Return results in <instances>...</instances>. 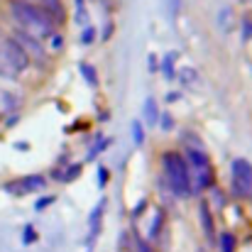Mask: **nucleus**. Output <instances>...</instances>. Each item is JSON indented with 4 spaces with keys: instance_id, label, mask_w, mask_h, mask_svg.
I'll use <instances>...</instances> for the list:
<instances>
[{
    "instance_id": "412c9836",
    "label": "nucleus",
    "mask_w": 252,
    "mask_h": 252,
    "mask_svg": "<svg viewBox=\"0 0 252 252\" xmlns=\"http://www.w3.org/2000/svg\"><path fill=\"white\" fill-rule=\"evenodd\" d=\"M93 39H95V30H93V27H86V30H84V37H81V42H84V44H91Z\"/></svg>"
},
{
    "instance_id": "f3484780",
    "label": "nucleus",
    "mask_w": 252,
    "mask_h": 252,
    "mask_svg": "<svg viewBox=\"0 0 252 252\" xmlns=\"http://www.w3.org/2000/svg\"><path fill=\"white\" fill-rule=\"evenodd\" d=\"M34 240H37L34 228H32V225H25V230H22V243H25V245H32Z\"/></svg>"
},
{
    "instance_id": "f8f14e48",
    "label": "nucleus",
    "mask_w": 252,
    "mask_h": 252,
    "mask_svg": "<svg viewBox=\"0 0 252 252\" xmlns=\"http://www.w3.org/2000/svg\"><path fill=\"white\" fill-rule=\"evenodd\" d=\"M218 245H220V252H235V235L233 233H220V240H218Z\"/></svg>"
},
{
    "instance_id": "2eb2a0df",
    "label": "nucleus",
    "mask_w": 252,
    "mask_h": 252,
    "mask_svg": "<svg viewBox=\"0 0 252 252\" xmlns=\"http://www.w3.org/2000/svg\"><path fill=\"white\" fill-rule=\"evenodd\" d=\"M132 140H135V145H142L145 142V125L140 120L132 123Z\"/></svg>"
},
{
    "instance_id": "b1692460",
    "label": "nucleus",
    "mask_w": 252,
    "mask_h": 252,
    "mask_svg": "<svg viewBox=\"0 0 252 252\" xmlns=\"http://www.w3.org/2000/svg\"><path fill=\"white\" fill-rule=\"evenodd\" d=\"M105 181H108V169L100 167L98 169V184H100V186H105Z\"/></svg>"
},
{
    "instance_id": "20e7f679",
    "label": "nucleus",
    "mask_w": 252,
    "mask_h": 252,
    "mask_svg": "<svg viewBox=\"0 0 252 252\" xmlns=\"http://www.w3.org/2000/svg\"><path fill=\"white\" fill-rule=\"evenodd\" d=\"M186 164H189V174H191V184H193V191H206L213 186V167H211V159L203 150L198 147H186V155H184Z\"/></svg>"
},
{
    "instance_id": "4be33fe9",
    "label": "nucleus",
    "mask_w": 252,
    "mask_h": 252,
    "mask_svg": "<svg viewBox=\"0 0 252 252\" xmlns=\"http://www.w3.org/2000/svg\"><path fill=\"white\" fill-rule=\"evenodd\" d=\"M135 252H152V250H150V245L142 238H135Z\"/></svg>"
},
{
    "instance_id": "aec40b11",
    "label": "nucleus",
    "mask_w": 252,
    "mask_h": 252,
    "mask_svg": "<svg viewBox=\"0 0 252 252\" xmlns=\"http://www.w3.org/2000/svg\"><path fill=\"white\" fill-rule=\"evenodd\" d=\"M52 203H54V196H44V198H39V201L34 203V208H37V211H44V208L52 206Z\"/></svg>"
},
{
    "instance_id": "39448f33",
    "label": "nucleus",
    "mask_w": 252,
    "mask_h": 252,
    "mask_svg": "<svg viewBox=\"0 0 252 252\" xmlns=\"http://www.w3.org/2000/svg\"><path fill=\"white\" fill-rule=\"evenodd\" d=\"M230 191L238 198H248L252 193V164L243 157L233 159L230 164Z\"/></svg>"
},
{
    "instance_id": "423d86ee",
    "label": "nucleus",
    "mask_w": 252,
    "mask_h": 252,
    "mask_svg": "<svg viewBox=\"0 0 252 252\" xmlns=\"http://www.w3.org/2000/svg\"><path fill=\"white\" fill-rule=\"evenodd\" d=\"M44 186H47V179L42 174H30V176H22L17 181L5 184V191L15 193V196H25V193H32V191H42Z\"/></svg>"
},
{
    "instance_id": "bb28decb",
    "label": "nucleus",
    "mask_w": 252,
    "mask_h": 252,
    "mask_svg": "<svg viewBox=\"0 0 252 252\" xmlns=\"http://www.w3.org/2000/svg\"><path fill=\"white\" fill-rule=\"evenodd\" d=\"M76 5H79V20H84V0H76Z\"/></svg>"
},
{
    "instance_id": "6e6552de",
    "label": "nucleus",
    "mask_w": 252,
    "mask_h": 252,
    "mask_svg": "<svg viewBox=\"0 0 252 252\" xmlns=\"http://www.w3.org/2000/svg\"><path fill=\"white\" fill-rule=\"evenodd\" d=\"M103 213H105V198L103 201H98V206L91 211V218H88V252L93 250V240L98 238V233H100V223H103Z\"/></svg>"
},
{
    "instance_id": "dca6fc26",
    "label": "nucleus",
    "mask_w": 252,
    "mask_h": 252,
    "mask_svg": "<svg viewBox=\"0 0 252 252\" xmlns=\"http://www.w3.org/2000/svg\"><path fill=\"white\" fill-rule=\"evenodd\" d=\"M108 145H110V140H108V137H103V140H98V145H95V147H93V150L88 152V159H93V157H98V155H100V152H103V150H105Z\"/></svg>"
},
{
    "instance_id": "4468645a",
    "label": "nucleus",
    "mask_w": 252,
    "mask_h": 252,
    "mask_svg": "<svg viewBox=\"0 0 252 252\" xmlns=\"http://www.w3.org/2000/svg\"><path fill=\"white\" fill-rule=\"evenodd\" d=\"M159 69H162V74H164L167 79H174V76H176V71H174V54H169L167 59L162 62V66H159Z\"/></svg>"
},
{
    "instance_id": "5701e85b",
    "label": "nucleus",
    "mask_w": 252,
    "mask_h": 252,
    "mask_svg": "<svg viewBox=\"0 0 252 252\" xmlns=\"http://www.w3.org/2000/svg\"><path fill=\"white\" fill-rule=\"evenodd\" d=\"M159 123H162V130H171L174 118H171V115H159Z\"/></svg>"
},
{
    "instance_id": "9b49d317",
    "label": "nucleus",
    "mask_w": 252,
    "mask_h": 252,
    "mask_svg": "<svg viewBox=\"0 0 252 252\" xmlns=\"http://www.w3.org/2000/svg\"><path fill=\"white\" fill-rule=\"evenodd\" d=\"M145 120L150 127H155L159 123V108H157V100L155 98H147L145 100Z\"/></svg>"
},
{
    "instance_id": "6ab92c4d",
    "label": "nucleus",
    "mask_w": 252,
    "mask_h": 252,
    "mask_svg": "<svg viewBox=\"0 0 252 252\" xmlns=\"http://www.w3.org/2000/svg\"><path fill=\"white\" fill-rule=\"evenodd\" d=\"M243 39L245 42L252 39V17H245V22H243Z\"/></svg>"
},
{
    "instance_id": "393cba45",
    "label": "nucleus",
    "mask_w": 252,
    "mask_h": 252,
    "mask_svg": "<svg viewBox=\"0 0 252 252\" xmlns=\"http://www.w3.org/2000/svg\"><path fill=\"white\" fill-rule=\"evenodd\" d=\"M147 64H150V71H157V69H159V66H157V59H155V57H150V62H147Z\"/></svg>"
},
{
    "instance_id": "0eeeda50",
    "label": "nucleus",
    "mask_w": 252,
    "mask_h": 252,
    "mask_svg": "<svg viewBox=\"0 0 252 252\" xmlns=\"http://www.w3.org/2000/svg\"><path fill=\"white\" fill-rule=\"evenodd\" d=\"M17 44H20V49L27 54V59H37V62H47V52H44V47L39 44V39H34V37H30L27 32H22V30H15L12 34H10Z\"/></svg>"
},
{
    "instance_id": "f03ea898",
    "label": "nucleus",
    "mask_w": 252,
    "mask_h": 252,
    "mask_svg": "<svg viewBox=\"0 0 252 252\" xmlns=\"http://www.w3.org/2000/svg\"><path fill=\"white\" fill-rule=\"evenodd\" d=\"M162 169L167 176V184L171 193L186 198L193 193V184H191V174H189V164L184 159V155L179 152H164L162 155Z\"/></svg>"
},
{
    "instance_id": "1a4fd4ad",
    "label": "nucleus",
    "mask_w": 252,
    "mask_h": 252,
    "mask_svg": "<svg viewBox=\"0 0 252 252\" xmlns=\"http://www.w3.org/2000/svg\"><path fill=\"white\" fill-rule=\"evenodd\" d=\"M34 5H37L39 10H44V12L52 17L54 25H62V22L66 20V10H64V2H62V0H34Z\"/></svg>"
},
{
    "instance_id": "9d476101",
    "label": "nucleus",
    "mask_w": 252,
    "mask_h": 252,
    "mask_svg": "<svg viewBox=\"0 0 252 252\" xmlns=\"http://www.w3.org/2000/svg\"><path fill=\"white\" fill-rule=\"evenodd\" d=\"M201 220H203V233H206L208 243L213 245V243H216V225H213V218H211L208 203H201Z\"/></svg>"
},
{
    "instance_id": "f257e3e1",
    "label": "nucleus",
    "mask_w": 252,
    "mask_h": 252,
    "mask_svg": "<svg viewBox=\"0 0 252 252\" xmlns=\"http://www.w3.org/2000/svg\"><path fill=\"white\" fill-rule=\"evenodd\" d=\"M7 7H10V15L17 22V27L22 32H27L30 37L47 39V37H54L57 34L54 32L57 25L52 22V17L44 10H39L34 2H30V0H10Z\"/></svg>"
},
{
    "instance_id": "a878e982",
    "label": "nucleus",
    "mask_w": 252,
    "mask_h": 252,
    "mask_svg": "<svg viewBox=\"0 0 252 252\" xmlns=\"http://www.w3.org/2000/svg\"><path fill=\"white\" fill-rule=\"evenodd\" d=\"M113 34V25H105V32H103V39H108Z\"/></svg>"
},
{
    "instance_id": "ddd939ff",
    "label": "nucleus",
    "mask_w": 252,
    "mask_h": 252,
    "mask_svg": "<svg viewBox=\"0 0 252 252\" xmlns=\"http://www.w3.org/2000/svg\"><path fill=\"white\" fill-rule=\"evenodd\" d=\"M79 69H81L84 79L88 81V84H91V88H98V74H95V69H93L91 64H86V62L81 64V66H79Z\"/></svg>"
},
{
    "instance_id": "a211bd4d",
    "label": "nucleus",
    "mask_w": 252,
    "mask_h": 252,
    "mask_svg": "<svg viewBox=\"0 0 252 252\" xmlns=\"http://www.w3.org/2000/svg\"><path fill=\"white\" fill-rule=\"evenodd\" d=\"M79 174H81V167H79V164H71V167L66 169V171H64L59 179H64V181H71V179H76Z\"/></svg>"
},
{
    "instance_id": "7ed1b4c3",
    "label": "nucleus",
    "mask_w": 252,
    "mask_h": 252,
    "mask_svg": "<svg viewBox=\"0 0 252 252\" xmlns=\"http://www.w3.org/2000/svg\"><path fill=\"white\" fill-rule=\"evenodd\" d=\"M30 59L20 49V44L12 37L0 34V76L2 79H17L22 71H27Z\"/></svg>"
}]
</instances>
